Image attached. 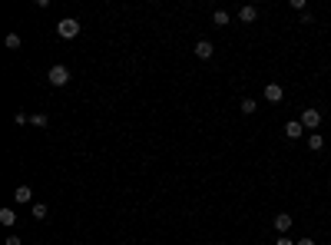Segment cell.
<instances>
[{"label":"cell","instance_id":"1","mask_svg":"<svg viewBox=\"0 0 331 245\" xmlns=\"http://www.w3.org/2000/svg\"><path fill=\"white\" fill-rule=\"evenodd\" d=\"M56 34L63 37V40H73V37H80V20H73V17L60 20V23H56Z\"/></svg>","mask_w":331,"mask_h":245},{"label":"cell","instance_id":"2","mask_svg":"<svg viewBox=\"0 0 331 245\" xmlns=\"http://www.w3.org/2000/svg\"><path fill=\"white\" fill-rule=\"evenodd\" d=\"M46 80H50V86H66V83H70V70H66L63 63H56V67H50Z\"/></svg>","mask_w":331,"mask_h":245},{"label":"cell","instance_id":"3","mask_svg":"<svg viewBox=\"0 0 331 245\" xmlns=\"http://www.w3.org/2000/svg\"><path fill=\"white\" fill-rule=\"evenodd\" d=\"M301 126H305L308 133H315V129H318V126H321V113L315 110V106H308V110L301 113Z\"/></svg>","mask_w":331,"mask_h":245},{"label":"cell","instance_id":"4","mask_svg":"<svg viewBox=\"0 0 331 245\" xmlns=\"http://www.w3.org/2000/svg\"><path fill=\"white\" fill-rule=\"evenodd\" d=\"M282 96H285V89L278 86V83H268V86H265V100L268 103H282Z\"/></svg>","mask_w":331,"mask_h":245},{"label":"cell","instance_id":"5","mask_svg":"<svg viewBox=\"0 0 331 245\" xmlns=\"http://www.w3.org/2000/svg\"><path fill=\"white\" fill-rule=\"evenodd\" d=\"M212 53H215V46H212L209 40H199L196 43V56L199 60H212Z\"/></svg>","mask_w":331,"mask_h":245},{"label":"cell","instance_id":"6","mask_svg":"<svg viewBox=\"0 0 331 245\" xmlns=\"http://www.w3.org/2000/svg\"><path fill=\"white\" fill-rule=\"evenodd\" d=\"M301 133H305V126H301V120H291V122H285V136H288V139H298Z\"/></svg>","mask_w":331,"mask_h":245},{"label":"cell","instance_id":"7","mask_svg":"<svg viewBox=\"0 0 331 245\" xmlns=\"http://www.w3.org/2000/svg\"><path fill=\"white\" fill-rule=\"evenodd\" d=\"M275 229H278L282 235L291 229V215H288V212H278V215H275Z\"/></svg>","mask_w":331,"mask_h":245},{"label":"cell","instance_id":"8","mask_svg":"<svg viewBox=\"0 0 331 245\" xmlns=\"http://www.w3.org/2000/svg\"><path fill=\"white\" fill-rule=\"evenodd\" d=\"M13 199L23 205V202H30V199H33V189H30V186H17V189H13Z\"/></svg>","mask_w":331,"mask_h":245},{"label":"cell","instance_id":"9","mask_svg":"<svg viewBox=\"0 0 331 245\" xmlns=\"http://www.w3.org/2000/svg\"><path fill=\"white\" fill-rule=\"evenodd\" d=\"M239 20H242V23H255V20H258V10L248 3V7H242V10H239Z\"/></svg>","mask_w":331,"mask_h":245},{"label":"cell","instance_id":"10","mask_svg":"<svg viewBox=\"0 0 331 245\" xmlns=\"http://www.w3.org/2000/svg\"><path fill=\"white\" fill-rule=\"evenodd\" d=\"M308 149H311V153L325 149V136H321V133H308Z\"/></svg>","mask_w":331,"mask_h":245},{"label":"cell","instance_id":"11","mask_svg":"<svg viewBox=\"0 0 331 245\" xmlns=\"http://www.w3.org/2000/svg\"><path fill=\"white\" fill-rule=\"evenodd\" d=\"M239 110H242V113H245V116H252V113H255V110H258V103H255V100H252V96H245V100H242V103H239Z\"/></svg>","mask_w":331,"mask_h":245},{"label":"cell","instance_id":"12","mask_svg":"<svg viewBox=\"0 0 331 245\" xmlns=\"http://www.w3.org/2000/svg\"><path fill=\"white\" fill-rule=\"evenodd\" d=\"M0 222L13 225V222H17V212H13V209H0Z\"/></svg>","mask_w":331,"mask_h":245},{"label":"cell","instance_id":"13","mask_svg":"<svg viewBox=\"0 0 331 245\" xmlns=\"http://www.w3.org/2000/svg\"><path fill=\"white\" fill-rule=\"evenodd\" d=\"M212 23H215V27H229V13L215 10V13H212Z\"/></svg>","mask_w":331,"mask_h":245},{"label":"cell","instance_id":"14","mask_svg":"<svg viewBox=\"0 0 331 245\" xmlns=\"http://www.w3.org/2000/svg\"><path fill=\"white\" fill-rule=\"evenodd\" d=\"M46 215H50V212H46V205H43V202H37V205H33V219H37V222H43Z\"/></svg>","mask_w":331,"mask_h":245},{"label":"cell","instance_id":"15","mask_svg":"<svg viewBox=\"0 0 331 245\" xmlns=\"http://www.w3.org/2000/svg\"><path fill=\"white\" fill-rule=\"evenodd\" d=\"M7 46L17 50V46H20V34H7Z\"/></svg>","mask_w":331,"mask_h":245},{"label":"cell","instance_id":"16","mask_svg":"<svg viewBox=\"0 0 331 245\" xmlns=\"http://www.w3.org/2000/svg\"><path fill=\"white\" fill-rule=\"evenodd\" d=\"M30 122H33V126H46V116H43V113H37V116H30Z\"/></svg>","mask_w":331,"mask_h":245},{"label":"cell","instance_id":"17","mask_svg":"<svg viewBox=\"0 0 331 245\" xmlns=\"http://www.w3.org/2000/svg\"><path fill=\"white\" fill-rule=\"evenodd\" d=\"M7 245H20V235H7Z\"/></svg>","mask_w":331,"mask_h":245},{"label":"cell","instance_id":"18","mask_svg":"<svg viewBox=\"0 0 331 245\" xmlns=\"http://www.w3.org/2000/svg\"><path fill=\"white\" fill-rule=\"evenodd\" d=\"M295 245H315V239H298Z\"/></svg>","mask_w":331,"mask_h":245},{"label":"cell","instance_id":"19","mask_svg":"<svg viewBox=\"0 0 331 245\" xmlns=\"http://www.w3.org/2000/svg\"><path fill=\"white\" fill-rule=\"evenodd\" d=\"M275 245H295V242H291V239H278Z\"/></svg>","mask_w":331,"mask_h":245}]
</instances>
